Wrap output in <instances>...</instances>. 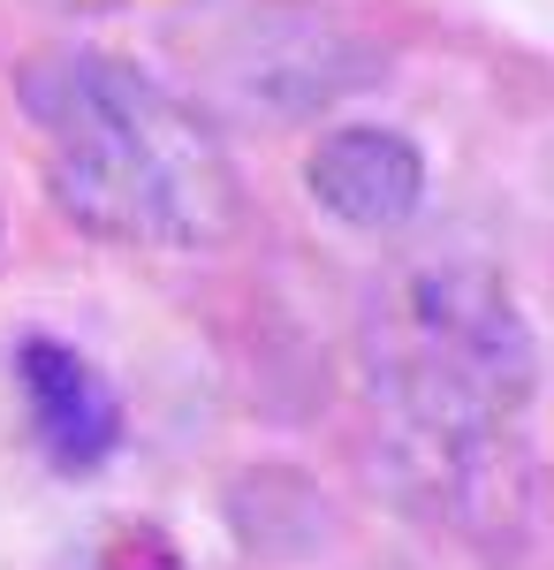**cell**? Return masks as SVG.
I'll return each instance as SVG.
<instances>
[{"instance_id":"obj_1","label":"cell","mask_w":554,"mask_h":570,"mask_svg":"<svg viewBox=\"0 0 554 570\" xmlns=\"http://www.w3.org/2000/svg\"><path fill=\"white\" fill-rule=\"evenodd\" d=\"M16 107L46 145V198L99 244L220 252L244 176L220 130L152 69L107 46H53L16 69Z\"/></svg>"},{"instance_id":"obj_2","label":"cell","mask_w":554,"mask_h":570,"mask_svg":"<svg viewBox=\"0 0 554 570\" xmlns=\"http://www.w3.org/2000/svg\"><path fill=\"white\" fill-rule=\"evenodd\" d=\"M357 365L380 411L373 456H478L532 441L540 335L510 274L478 252L387 266L357 305Z\"/></svg>"},{"instance_id":"obj_3","label":"cell","mask_w":554,"mask_h":570,"mask_svg":"<svg viewBox=\"0 0 554 570\" xmlns=\"http://www.w3.org/2000/svg\"><path fill=\"white\" fill-rule=\"evenodd\" d=\"M311 206L357 236H387L426 206V153L395 122H342L304 153Z\"/></svg>"},{"instance_id":"obj_4","label":"cell","mask_w":554,"mask_h":570,"mask_svg":"<svg viewBox=\"0 0 554 570\" xmlns=\"http://www.w3.org/2000/svg\"><path fill=\"white\" fill-rule=\"evenodd\" d=\"M228 77L244 85V99L274 107V115H319L342 91H365L387 77V53L373 39H349L335 23L311 16H281L266 31H244V46L228 53Z\"/></svg>"},{"instance_id":"obj_5","label":"cell","mask_w":554,"mask_h":570,"mask_svg":"<svg viewBox=\"0 0 554 570\" xmlns=\"http://www.w3.org/2000/svg\"><path fill=\"white\" fill-rule=\"evenodd\" d=\"M16 389L31 441L46 449L53 472H99L122 449V395L107 389V373L61 335H23L16 343Z\"/></svg>"},{"instance_id":"obj_6","label":"cell","mask_w":554,"mask_h":570,"mask_svg":"<svg viewBox=\"0 0 554 570\" xmlns=\"http://www.w3.org/2000/svg\"><path fill=\"white\" fill-rule=\"evenodd\" d=\"M220 518L236 532V548L251 556H274V563H297V556H319L335 540V502L327 487L297 472V464H244L236 480L220 487Z\"/></svg>"},{"instance_id":"obj_7","label":"cell","mask_w":554,"mask_h":570,"mask_svg":"<svg viewBox=\"0 0 554 570\" xmlns=\"http://www.w3.org/2000/svg\"><path fill=\"white\" fill-rule=\"evenodd\" d=\"M99 570H190V563H182V548L160 525L129 518V525H115L99 540Z\"/></svg>"},{"instance_id":"obj_8","label":"cell","mask_w":554,"mask_h":570,"mask_svg":"<svg viewBox=\"0 0 554 570\" xmlns=\"http://www.w3.org/2000/svg\"><path fill=\"white\" fill-rule=\"evenodd\" d=\"M547 176H554V160H547Z\"/></svg>"}]
</instances>
